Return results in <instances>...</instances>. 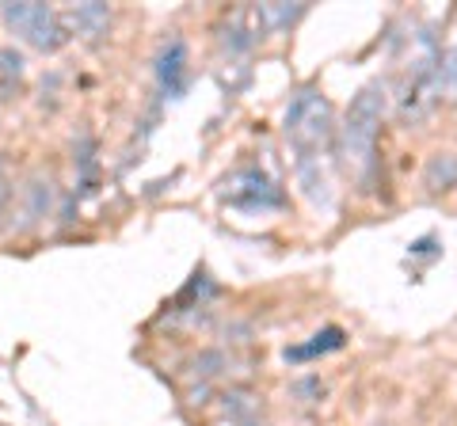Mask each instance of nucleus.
Wrapping results in <instances>:
<instances>
[{"label":"nucleus","mask_w":457,"mask_h":426,"mask_svg":"<svg viewBox=\"0 0 457 426\" xmlns=\"http://www.w3.org/2000/svg\"><path fill=\"white\" fill-rule=\"evenodd\" d=\"M237 426H260V422H252V419H245V422H237Z\"/></svg>","instance_id":"dca6fc26"},{"label":"nucleus","mask_w":457,"mask_h":426,"mask_svg":"<svg viewBox=\"0 0 457 426\" xmlns=\"http://www.w3.org/2000/svg\"><path fill=\"white\" fill-rule=\"evenodd\" d=\"M8 202H12V179H8V168H4V160H0V217H4Z\"/></svg>","instance_id":"4468645a"},{"label":"nucleus","mask_w":457,"mask_h":426,"mask_svg":"<svg viewBox=\"0 0 457 426\" xmlns=\"http://www.w3.org/2000/svg\"><path fill=\"white\" fill-rule=\"evenodd\" d=\"M423 187L427 191H450V187H457V156L453 152H438V156L427 160Z\"/></svg>","instance_id":"1a4fd4ad"},{"label":"nucleus","mask_w":457,"mask_h":426,"mask_svg":"<svg viewBox=\"0 0 457 426\" xmlns=\"http://www.w3.org/2000/svg\"><path fill=\"white\" fill-rule=\"evenodd\" d=\"M225 187H228L225 198L233 206H240V209H270V206H282L278 187L260 172V168H248V172L233 176Z\"/></svg>","instance_id":"20e7f679"},{"label":"nucleus","mask_w":457,"mask_h":426,"mask_svg":"<svg viewBox=\"0 0 457 426\" xmlns=\"http://www.w3.org/2000/svg\"><path fill=\"white\" fill-rule=\"evenodd\" d=\"M80 176H84V183H92V176H96V141L88 134H80Z\"/></svg>","instance_id":"ddd939ff"},{"label":"nucleus","mask_w":457,"mask_h":426,"mask_svg":"<svg viewBox=\"0 0 457 426\" xmlns=\"http://www.w3.org/2000/svg\"><path fill=\"white\" fill-rule=\"evenodd\" d=\"M282 130L297 149V160H320V145L332 137V107L317 88H302L286 107Z\"/></svg>","instance_id":"f03ea898"},{"label":"nucleus","mask_w":457,"mask_h":426,"mask_svg":"<svg viewBox=\"0 0 457 426\" xmlns=\"http://www.w3.org/2000/svg\"><path fill=\"white\" fill-rule=\"evenodd\" d=\"M297 16H305V4H260V20L263 27H270V31H282V27H290Z\"/></svg>","instance_id":"f8f14e48"},{"label":"nucleus","mask_w":457,"mask_h":426,"mask_svg":"<svg viewBox=\"0 0 457 426\" xmlns=\"http://www.w3.org/2000/svg\"><path fill=\"white\" fill-rule=\"evenodd\" d=\"M213 365H221V354H203V358H195V373H203V377H213L218 369Z\"/></svg>","instance_id":"2eb2a0df"},{"label":"nucleus","mask_w":457,"mask_h":426,"mask_svg":"<svg viewBox=\"0 0 457 426\" xmlns=\"http://www.w3.org/2000/svg\"><path fill=\"white\" fill-rule=\"evenodd\" d=\"M263 31L267 27L260 20V8H233L221 20V46L228 53H245L263 38Z\"/></svg>","instance_id":"39448f33"},{"label":"nucleus","mask_w":457,"mask_h":426,"mask_svg":"<svg viewBox=\"0 0 457 426\" xmlns=\"http://www.w3.org/2000/svg\"><path fill=\"white\" fill-rule=\"evenodd\" d=\"M156 80H161L164 95L179 99L187 88V42L183 38H168L161 53H156Z\"/></svg>","instance_id":"423d86ee"},{"label":"nucleus","mask_w":457,"mask_h":426,"mask_svg":"<svg viewBox=\"0 0 457 426\" xmlns=\"http://www.w3.org/2000/svg\"><path fill=\"white\" fill-rule=\"evenodd\" d=\"M23 225H38L42 217L50 213V202H54V183L50 176H35L31 183L23 187Z\"/></svg>","instance_id":"6e6552de"},{"label":"nucleus","mask_w":457,"mask_h":426,"mask_svg":"<svg viewBox=\"0 0 457 426\" xmlns=\"http://www.w3.org/2000/svg\"><path fill=\"white\" fill-rule=\"evenodd\" d=\"M23 84V58L16 50L0 46V99H12Z\"/></svg>","instance_id":"9b49d317"},{"label":"nucleus","mask_w":457,"mask_h":426,"mask_svg":"<svg viewBox=\"0 0 457 426\" xmlns=\"http://www.w3.org/2000/svg\"><path fill=\"white\" fill-rule=\"evenodd\" d=\"M4 23L38 50H57L69 38L62 12H54L46 4H4Z\"/></svg>","instance_id":"7ed1b4c3"},{"label":"nucleus","mask_w":457,"mask_h":426,"mask_svg":"<svg viewBox=\"0 0 457 426\" xmlns=\"http://www.w3.org/2000/svg\"><path fill=\"white\" fill-rule=\"evenodd\" d=\"M343 343H347V335H343L339 328H328V332H320V335H312V343H305V347H290V350H286V362H309V358H317V354L339 350Z\"/></svg>","instance_id":"9d476101"},{"label":"nucleus","mask_w":457,"mask_h":426,"mask_svg":"<svg viewBox=\"0 0 457 426\" xmlns=\"http://www.w3.org/2000/svg\"><path fill=\"white\" fill-rule=\"evenodd\" d=\"M385 103H389V88L385 80H374L351 99L347 119H343V156L359 179H370L378 168V130Z\"/></svg>","instance_id":"f257e3e1"},{"label":"nucleus","mask_w":457,"mask_h":426,"mask_svg":"<svg viewBox=\"0 0 457 426\" xmlns=\"http://www.w3.org/2000/svg\"><path fill=\"white\" fill-rule=\"evenodd\" d=\"M62 23H65L69 35H77V38H84V42H96V38L107 35V27H111V8H107V4H73V8L62 12Z\"/></svg>","instance_id":"0eeeda50"}]
</instances>
